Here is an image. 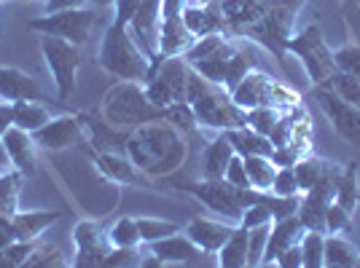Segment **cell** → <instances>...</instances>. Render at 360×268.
<instances>
[{
    "label": "cell",
    "instance_id": "cell-23",
    "mask_svg": "<svg viewBox=\"0 0 360 268\" xmlns=\"http://www.w3.org/2000/svg\"><path fill=\"white\" fill-rule=\"evenodd\" d=\"M62 217L60 209H19L11 223L16 228V236L27 239V241H35L41 239Z\"/></svg>",
    "mask_w": 360,
    "mask_h": 268
},
{
    "label": "cell",
    "instance_id": "cell-10",
    "mask_svg": "<svg viewBox=\"0 0 360 268\" xmlns=\"http://www.w3.org/2000/svg\"><path fill=\"white\" fill-rule=\"evenodd\" d=\"M315 100L323 110V116L328 119L333 132L339 134L345 142L360 148V107L339 100L328 86H315Z\"/></svg>",
    "mask_w": 360,
    "mask_h": 268
},
{
    "label": "cell",
    "instance_id": "cell-57",
    "mask_svg": "<svg viewBox=\"0 0 360 268\" xmlns=\"http://www.w3.org/2000/svg\"><path fill=\"white\" fill-rule=\"evenodd\" d=\"M0 3H6V0H0Z\"/></svg>",
    "mask_w": 360,
    "mask_h": 268
},
{
    "label": "cell",
    "instance_id": "cell-53",
    "mask_svg": "<svg viewBox=\"0 0 360 268\" xmlns=\"http://www.w3.org/2000/svg\"><path fill=\"white\" fill-rule=\"evenodd\" d=\"M11 159H8V153H6V148H3V142H0V175H3V172H8V169H11Z\"/></svg>",
    "mask_w": 360,
    "mask_h": 268
},
{
    "label": "cell",
    "instance_id": "cell-50",
    "mask_svg": "<svg viewBox=\"0 0 360 268\" xmlns=\"http://www.w3.org/2000/svg\"><path fill=\"white\" fill-rule=\"evenodd\" d=\"M16 228H14V223H11V217H3L0 215V250H6L8 244H14L16 241Z\"/></svg>",
    "mask_w": 360,
    "mask_h": 268
},
{
    "label": "cell",
    "instance_id": "cell-49",
    "mask_svg": "<svg viewBox=\"0 0 360 268\" xmlns=\"http://www.w3.org/2000/svg\"><path fill=\"white\" fill-rule=\"evenodd\" d=\"M91 0H46V11H70V8H86Z\"/></svg>",
    "mask_w": 360,
    "mask_h": 268
},
{
    "label": "cell",
    "instance_id": "cell-51",
    "mask_svg": "<svg viewBox=\"0 0 360 268\" xmlns=\"http://www.w3.org/2000/svg\"><path fill=\"white\" fill-rule=\"evenodd\" d=\"M14 126V102H0V140L6 137V132Z\"/></svg>",
    "mask_w": 360,
    "mask_h": 268
},
{
    "label": "cell",
    "instance_id": "cell-19",
    "mask_svg": "<svg viewBox=\"0 0 360 268\" xmlns=\"http://www.w3.org/2000/svg\"><path fill=\"white\" fill-rule=\"evenodd\" d=\"M304 234H307V228H304V223L299 220V215L274 217V220H271L269 241H266V253H264V266H271L274 257L283 253V250L299 244Z\"/></svg>",
    "mask_w": 360,
    "mask_h": 268
},
{
    "label": "cell",
    "instance_id": "cell-54",
    "mask_svg": "<svg viewBox=\"0 0 360 268\" xmlns=\"http://www.w3.org/2000/svg\"><path fill=\"white\" fill-rule=\"evenodd\" d=\"M91 3H94V6H97V8H108V6H113V3H116V0H91Z\"/></svg>",
    "mask_w": 360,
    "mask_h": 268
},
{
    "label": "cell",
    "instance_id": "cell-39",
    "mask_svg": "<svg viewBox=\"0 0 360 268\" xmlns=\"http://www.w3.org/2000/svg\"><path fill=\"white\" fill-rule=\"evenodd\" d=\"M271 223L255 225L248 231V266H264V253H266V241H269Z\"/></svg>",
    "mask_w": 360,
    "mask_h": 268
},
{
    "label": "cell",
    "instance_id": "cell-52",
    "mask_svg": "<svg viewBox=\"0 0 360 268\" xmlns=\"http://www.w3.org/2000/svg\"><path fill=\"white\" fill-rule=\"evenodd\" d=\"M283 8H288V11H293V14H299L301 11V6L307 3V0H277Z\"/></svg>",
    "mask_w": 360,
    "mask_h": 268
},
{
    "label": "cell",
    "instance_id": "cell-7",
    "mask_svg": "<svg viewBox=\"0 0 360 268\" xmlns=\"http://www.w3.org/2000/svg\"><path fill=\"white\" fill-rule=\"evenodd\" d=\"M285 54H293L301 62V67L309 75L312 86H323L330 78V73L336 70L333 51L326 43V35L317 25H309L301 32H293L285 41Z\"/></svg>",
    "mask_w": 360,
    "mask_h": 268
},
{
    "label": "cell",
    "instance_id": "cell-43",
    "mask_svg": "<svg viewBox=\"0 0 360 268\" xmlns=\"http://www.w3.org/2000/svg\"><path fill=\"white\" fill-rule=\"evenodd\" d=\"M269 194L274 196H301L299 194V180H296V172L293 166H277V175H274V182H271V191Z\"/></svg>",
    "mask_w": 360,
    "mask_h": 268
},
{
    "label": "cell",
    "instance_id": "cell-35",
    "mask_svg": "<svg viewBox=\"0 0 360 268\" xmlns=\"http://www.w3.org/2000/svg\"><path fill=\"white\" fill-rule=\"evenodd\" d=\"M108 241L113 247H140L143 239H140L135 217H119L116 223L110 225V231H108Z\"/></svg>",
    "mask_w": 360,
    "mask_h": 268
},
{
    "label": "cell",
    "instance_id": "cell-25",
    "mask_svg": "<svg viewBox=\"0 0 360 268\" xmlns=\"http://www.w3.org/2000/svg\"><path fill=\"white\" fill-rule=\"evenodd\" d=\"M224 134L229 137L234 153L242 156V159H245V156H271V153H274V145H271L269 137L250 129L248 123H245V126H237V129H226Z\"/></svg>",
    "mask_w": 360,
    "mask_h": 268
},
{
    "label": "cell",
    "instance_id": "cell-44",
    "mask_svg": "<svg viewBox=\"0 0 360 268\" xmlns=\"http://www.w3.org/2000/svg\"><path fill=\"white\" fill-rule=\"evenodd\" d=\"M349 228H352V212H347L336 201H330L326 209V234H347Z\"/></svg>",
    "mask_w": 360,
    "mask_h": 268
},
{
    "label": "cell",
    "instance_id": "cell-26",
    "mask_svg": "<svg viewBox=\"0 0 360 268\" xmlns=\"http://www.w3.org/2000/svg\"><path fill=\"white\" fill-rule=\"evenodd\" d=\"M323 260L328 268H360V250L345 234H326Z\"/></svg>",
    "mask_w": 360,
    "mask_h": 268
},
{
    "label": "cell",
    "instance_id": "cell-3",
    "mask_svg": "<svg viewBox=\"0 0 360 268\" xmlns=\"http://www.w3.org/2000/svg\"><path fill=\"white\" fill-rule=\"evenodd\" d=\"M186 102L191 105L199 126H207L215 132H226V129H237L248 123V116L240 105L231 100V91L224 86L207 81L205 75H199L191 67L188 75V91H186Z\"/></svg>",
    "mask_w": 360,
    "mask_h": 268
},
{
    "label": "cell",
    "instance_id": "cell-4",
    "mask_svg": "<svg viewBox=\"0 0 360 268\" xmlns=\"http://www.w3.org/2000/svg\"><path fill=\"white\" fill-rule=\"evenodd\" d=\"M167 107H156L140 81H119L103 100V119L116 132H132L150 121H165Z\"/></svg>",
    "mask_w": 360,
    "mask_h": 268
},
{
    "label": "cell",
    "instance_id": "cell-15",
    "mask_svg": "<svg viewBox=\"0 0 360 268\" xmlns=\"http://www.w3.org/2000/svg\"><path fill=\"white\" fill-rule=\"evenodd\" d=\"M0 142H3V148L8 153L14 169H19L25 177H32V175L38 172V150L41 148L35 145V140H32L30 132H25V129H19V126H11Z\"/></svg>",
    "mask_w": 360,
    "mask_h": 268
},
{
    "label": "cell",
    "instance_id": "cell-20",
    "mask_svg": "<svg viewBox=\"0 0 360 268\" xmlns=\"http://www.w3.org/2000/svg\"><path fill=\"white\" fill-rule=\"evenodd\" d=\"M231 228H234V223H226V220L221 223V220L196 217V220H191V223L186 225V236L191 239L202 253L215 255L221 247H224L226 239L231 236Z\"/></svg>",
    "mask_w": 360,
    "mask_h": 268
},
{
    "label": "cell",
    "instance_id": "cell-29",
    "mask_svg": "<svg viewBox=\"0 0 360 268\" xmlns=\"http://www.w3.org/2000/svg\"><path fill=\"white\" fill-rule=\"evenodd\" d=\"M51 121L49 107L41 105L38 100H19L14 102V126L25 129V132H38L41 126H46Z\"/></svg>",
    "mask_w": 360,
    "mask_h": 268
},
{
    "label": "cell",
    "instance_id": "cell-37",
    "mask_svg": "<svg viewBox=\"0 0 360 268\" xmlns=\"http://www.w3.org/2000/svg\"><path fill=\"white\" fill-rule=\"evenodd\" d=\"M283 113H285V110H280V107H274V105H261V107H253V110H245L248 126L255 129V132L266 134V137L271 134L274 123L283 119Z\"/></svg>",
    "mask_w": 360,
    "mask_h": 268
},
{
    "label": "cell",
    "instance_id": "cell-5",
    "mask_svg": "<svg viewBox=\"0 0 360 268\" xmlns=\"http://www.w3.org/2000/svg\"><path fill=\"white\" fill-rule=\"evenodd\" d=\"M97 62H100V67L108 75H113L119 81H140V83H146V78H148L150 60L143 54V48L135 43L129 27L119 25V22L108 25L105 35H103V43H100Z\"/></svg>",
    "mask_w": 360,
    "mask_h": 268
},
{
    "label": "cell",
    "instance_id": "cell-16",
    "mask_svg": "<svg viewBox=\"0 0 360 268\" xmlns=\"http://www.w3.org/2000/svg\"><path fill=\"white\" fill-rule=\"evenodd\" d=\"M274 81H277V78H271L269 73L253 67V70L231 89V100L240 105L242 110H253V107H261V105H269Z\"/></svg>",
    "mask_w": 360,
    "mask_h": 268
},
{
    "label": "cell",
    "instance_id": "cell-14",
    "mask_svg": "<svg viewBox=\"0 0 360 268\" xmlns=\"http://www.w3.org/2000/svg\"><path fill=\"white\" fill-rule=\"evenodd\" d=\"M91 161L94 166L105 175L110 182H116V185H135V188H150V177L143 172V169H137V164L129 159V156H124V153H113V150H97V153H91Z\"/></svg>",
    "mask_w": 360,
    "mask_h": 268
},
{
    "label": "cell",
    "instance_id": "cell-30",
    "mask_svg": "<svg viewBox=\"0 0 360 268\" xmlns=\"http://www.w3.org/2000/svg\"><path fill=\"white\" fill-rule=\"evenodd\" d=\"M333 201L342 204L347 212H355L360 207V177H358V164H345L342 166V177L336 185Z\"/></svg>",
    "mask_w": 360,
    "mask_h": 268
},
{
    "label": "cell",
    "instance_id": "cell-31",
    "mask_svg": "<svg viewBox=\"0 0 360 268\" xmlns=\"http://www.w3.org/2000/svg\"><path fill=\"white\" fill-rule=\"evenodd\" d=\"M22 180H25V175L19 169H14V166L0 175V215L3 217H14L16 212H19Z\"/></svg>",
    "mask_w": 360,
    "mask_h": 268
},
{
    "label": "cell",
    "instance_id": "cell-1",
    "mask_svg": "<svg viewBox=\"0 0 360 268\" xmlns=\"http://www.w3.org/2000/svg\"><path fill=\"white\" fill-rule=\"evenodd\" d=\"M229 35L253 38L277 60L285 57V41L293 35L296 14L277 0H218Z\"/></svg>",
    "mask_w": 360,
    "mask_h": 268
},
{
    "label": "cell",
    "instance_id": "cell-27",
    "mask_svg": "<svg viewBox=\"0 0 360 268\" xmlns=\"http://www.w3.org/2000/svg\"><path fill=\"white\" fill-rule=\"evenodd\" d=\"M333 199L328 196L317 194V191H309V194H301L299 196V220L304 223L307 231H320L326 234V209Z\"/></svg>",
    "mask_w": 360,
    "mask_h": 268
},
{
    "label": "cell",
    "instance_id": "cell-17",
    "mask_svg": "<svg viewBox=\"0 0 360 268\" xmlns=\"http://www.w3.org/2000/svg\"><path fill=\"white\" fill-rule=\"evenodd\" d=\"M183 22H186V27H188V32H191L194 38L212 35V32H226L218 0H212V3L188 0L186 8H183Z\"/></svg>",
    "mask_w": 360,
    "mask_h": 268
},
{
    "label": "cell",
    "instance_id": "cell-24",
    "mask_svg": "<svg viewBox=\"0 0 360 268\" xmlns=\"http://www.w3.org/2000/svg\"><path fill=\"white\" fill-rule=\"evenodd\" d=\"M231 159H234V148H231L229 137L218 132V137L207 142V148L202 153V180H224L226 166Z\"/></svg>",
    "mask_w": 360,
    "mask_h": 268
},
{
    "label": "cell",
    "instance_id": "cell-11",
    "mask_svg": "<svg viewBox=\"0 0 360 268\" xmlns=\"http://www.w3.org/2000/svg\"><path fill=\"white\" fill-rule=\"evenodd\" d=\"M84 116H57L51 119L46 126H41L38 132H32V140L41 150H49V153H60V150H68L78 145L84 140Z\"/></svg>",
    "mask_w": 360,
    "mask_h": 268
},
{
    "label": "cell",
    "instance_id": "cell-8",
    "mask_svg": "<svg viewBox=\"0 0 360 268\" xmlns=\"http://www.w3.org/2000/svg\"><path fill=\"white\" fill-rule=\"evenodd\" d=\"M41 51H44V60L49 73L54 78V89L60 102H68L75 94V81H78V67L84 62L81 54V46L70 43V41H62V38H51L44 35L41 38Z\"/></svg>",
    "mask_w": 360,
    "mask_h": 268
},
{
    "label": "cell",
    "instance_id": "cell-12",
    "mask_svg": "<svg viewBox=\"0 0 360 268\" xmlns=\"http://www.w3.org/2000/svg\"><path fill=\"white\" fill-rule=\"evenodd\" d=\"M75 241V266H105L108 253L113 250V244L108 241V231L100 228V223L94 220H81L73 231Z\"/></svg>",
    "mask_w": 360,
    "mask_h": 268
},
{
    "label": "cell",
    "instance_id": "cell-22",
    "mask_svg": "<svg viewBox=\"0 0 360 268\" xmlns=\"http://www.w3.org/2000/svg\"><path fill=\"white\" fill-rule=\"evenodd\" d=\"M150 253L156 255L162 263H202L205 255H207V253H202L186 234L180 236V231L172 234V236L153 241V244H150Z\"/></svg>",
    "mask_w": 360,
    "mask_h": 268
},
{
    "label": "cell",
    "instance_id": "cell-34",
    "mask_svg": "<svg viewBox=\"0 0 360 268\" xmlns=\"http://www.w3.org/2000/svg\"><path fill=\"white\" fill-rule=\"evenodd\" d=\"M323 86H328L339 100H345L349 105H358L360 107V81L355 75L345 73V70H333L330 78L323 83Z\"/></svg>",
    "mask_w": 360,
    "mask_h": 268
},
{
    "label": "cell",
    "instance_id": "cell-47",
    "mask_svg": "<svg viewBox=\"0 0 360 268\" xmlns=\"http://www.w3.org/2000/svg\"><path fill=\"white\" fill-rule=\"evenodd\" d=\"M140 3H143V0H116V3H113V22L129 27V22H132V16L137 14Z\"/></svg>",
    "mask_w": 360,
    "mask_h": 268
},
{
    "label": "cell",
    "instance_id": "cell-42",
    "mask_svg": "<svg viewBox=\"0 0 360 268\" xmlns=\"http://www.w3.org/2000/svg\"><path fill=\"white\" fill-rule=\"evenodd\" d=\"M38 241V239H35ZM35 241H27V239H16L14 244H8L3 250V257H6V268H25L27 260H30L32 250H35Z\"/></svg>",
    "mask_w": 360,
    "mask_h": 268
},
{
    "label": "cell",
    "instance_id": "cell-56",
    "mask_svg": "<svg viewBox=\"0 0 360 268\" xmlns=\"http://www.w3.org/2000/svg\"><path fill=\"white\" fill-rule=\"evenodd\" d=\"M199 3H212V0H199Z\"/></svg>",
    "mask_w": 360,
    "mask_h": 268
},
{
    "label": "cell",
    "instance_id": "cell-33",
    "mask_svg": "<svg viewBox=\"0 0 360 268\" xmlns=\"http://www.w3.org/2000/svg\"><path fill=\"white\" fill-rule=\"evenodd\" d=\"M326 169V159L320 156H301L299 161L293 164V172H296V180H299V194H307L317 185V180Z\"/></svg>",
    "mask_w": 360,
    "mask_h": 268
},
{
    "label": "cell",
    "instance_id": "cell-32",
    "mask_svg": "<svg viewBox=\"0 0 360 268\" xmlns=\"http://www.w3.org/2000/svg\"><path fill=\"white\" fill-rule=\"evenodd\" d=\"M245 169H248V180L255 191H271L277 166L269 156H245Z\"/></svg>",
    "mask_w": 360,
    "mask_h": 268
},
{
    "label": "cell",
    "instance_id": "cell-38",
    "mask_svg": "<svg viewBox=\"0 0 360 268\" xmlns=\"http://www.w3.org/2000/svg\"><path fill=\"white\" fill-rule=\"evenodd\" d=\"M137 231H140V239L146 244H153L159 239H167L172 234H178L180 225L169 223V220H153V217H137Z\"/></svg>",
    "mask_w": 360,
    "mask_h": 268
},
{
    "label": "cell",
    "instance_id": "cell-40",
    "mask_svg": "<svg viewBox=\"0 0 360 268\" xmlns=\"http://www.w3.org/2000/svg\"><path fill=\"white\" fill-rule=\"evenodd\" d=\"M27 266H32V268L57 266V268H60V266H68V260L62 257L60 247H54V244H38V241H35V250H32Z\"/></svg>",
    "mask_w": 360,
    "mask_h": 268
},
{
    "label": "cell",
    "instance_id": "cell-21",
    "mask_svg": "<svg viewBox=\"0 0 360 268\" xmlns=\"http://www.w3.org/2000/svg\"><path fill=\"white\" fill-rule=\"evenodd\" d=\"M0 100L19 102V100H38L44 102V89L38 81L22 73L19 67H0Z\"/></svg>",
    "mask_w": 360,
    "mask_h": 268
},
{
    "label": "cell",
    "instance_id": "cell-9",
    "mask_svg": "<svg viewBox=\"0 0 360 268\" xmlns=\"http://www.w3.org/2000/svg\"><path fill=\"white\" fill-rule=\"evenodd\" d=\"M100 27V14L94 8H70V11H54L41 19H32L30 30L51 38H62L75 46H86L94 38V30Z\"/></svg>",
    "mask_w": 360,
    "mask_h": 268
},
{
    "label": "cell",
    "instance_id": "cell-45",
    "mask_svg": "<svg viewBox=\"0 0 360 268\" xmlns=\"http://www.w3.org/2000/svg\"><path fill=\"white\" fill-rule=\"evenodd\" d=\"M271 220H274V212H271V207L266 204V201H258V204H250V207L242 212L240 225L250 231V228H255V225L271 223Z\"/></svg>",
    "mask_w": 360,
    "mask_h": 268
},
{
    "label": "cell",
    "instance_id": "cell-6",
    "mask_svg": "<svg viewBox=\"0 0 360 268\" xmlns=\"http://www.w3.org/2000/svg\"><path fill=\"white\" fill-rule=\"evenodd\" d=\"M188 75L191 65L186 57H165L156 54L150 60L148 78H146V94L156 107H169V105L186 102V91H188Z\"/></svg>",
    "mask_w": 360,
    "mask_h": 268
},
{
    "label": "cell",
    "instance_id": "cell-41",
    "mask_svg": "<svg viewBox=\"0 0 360 268\" xmlns=\"http://www.w3.org/2000/svg\"><path fill=\"white\" fill-rule=\"evenodd\" d=\"M333 62H336V70H345L360 81V43H347L342 48H336Z\"/></svg>",
    "mask_w": 360,
    "mask_h": 268
},
{
    "label": "cell",
    "instance_id": "cell-2",
    "mask_svg": "<svg viewBox=\"0 0 360 268\" xmlns=\"http://www.w3.org/2000/svg\"><path fill=\"white\" fill-rule=\"evenodd\" d=\"M127 156L148 177L172 175L186 161V134L167 121H150L127 134Z\"/></svg>",
    "mask_w": 360,
    "mask_h": 268
},
{
    "label": "cell",
    "instance_id": "cell-36",
    "mask_svg": "<svg viewBox=\"0 0 360 268\" xmlns=\"http://www.w3.org/2000/svg\"><path fill=\"white\" fill-rule=\"evenodd\" d=\"M301 255H304V268H323L326 260V234L320 231H307L301 236Z\"/></svg>",
    "mask_w": 360,
    "mask_h": 268
},
{
    "label": "cell",
    "instance_id": "cell-46",
    "mask_svg": "<svg viewBox=\"0 0 360 268\" xmlns=\"http://www.w3.org/2000/svg\"><path fill=\"white\" fill-rule=\"evenodd\" d=\"M226 182H231V185H237V188H253L250 185V180H248V169H245V159L234 153V159L229 161L226 166V175H224Z\"/></svg>",
    "mask_w": 360,
    "mask_h": 268
},
{
    "label": "cell",
    "instance_id": "cell-13",
    "mask_svg": "<svg viewBox=\"0 0 360 268\" xmlns=\"http://www.w3.org/2000/svg\"><path fill=\"white\" fill-rule=\"evenodd\" d=\"M159 27H162V0H143L129 22V32L148 60L159 54Z\"/></svg>",
    "mask_w": 360,
    "mask_h": 268
},
{
    "label": "cell",
    "instance_id": "cell-55",
    "mask_svg": "<svg viewBox=\"0 0 360 268\" xmlns=\"http://www.w3.org/2000/svg\"><path fill=\"white\" fill-rule=\"evenodd\" d=\"M25 3H46V0H25Z\"/></svg>",
    "mask_w": 360,
    "mask_h": 268
},
{
    "label": "cell",
    "instance_id": "cell-18",
    "mask_svg": "<svg viewBox=\"0 0 360 268\" xmlns=\"http://www.w3.org/2000/svg\"><path fill=\"white\" fill-rule=\"evenodd\" d=\"M196 38L188 32L183 14L162 11V27H159V54L165 57H183Z\"/></svg>",
    "mask_w": 360,
    "mask_h": 268
},
{
    "label": "cell",
    "instance_id": "cell-28",
    "mask_svg": "<svg viewBox=\"0 0 360 268\" xmlns=\"http://www.w3.org/2000/svg\"><path fill=\"white\" fill-rule=\"evenodd\" d=\"M218 266L224 268H245L248 266V228L240 223L231 228V236L224 241V247L215 253Z\"/></svg>",
    "mask_w": 360,
    "mask_h": 268
},
{
    "label": "cell",
    "instance_id": "cell-48",
    "mask_svg": "<svg viewBox=\"0 0 360 268\" xmlns=\"http://www.w3.org/2000/svg\"><path fill=\"white\" fill-rule=\"evenodd\" d=\"M271 266H280V268H304V255H301V241L299 244H293V247H288L283 253L274 257V263Z\"/></svg>",
    "mask_w": 360,
    "mask_h": 268
}]
</instances>
